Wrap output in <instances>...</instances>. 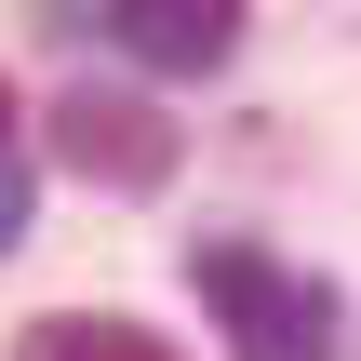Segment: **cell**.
Masks as SVG:
<instances>
[{
    "label": "cell",
    "mask_w": 361,
    "mask_h": 361,
    "mask_svg": "<svg viewBox=\"0 0 361 361\" xmlns=\"http://www.w3.org/2000/svg\"><path fill=\"white\" fill-rule=\"evenodd\" d=\"M188 295L228 322L241 361H335V295L268 241H188Z\"/></svg>",
    "instance_id": "1"
},
{
    "label": "cell",
    "mask_w": 361,
    "mask_h": 361,
    "mask_svg": "<svg viewBox=\"0 0 361 361\" xmlns=\"http://www.w3.org/2000/svg\"><path fill=\"white\" fill-rule=\"evenodd\" d=\"M54 161H67L80 188H161V174H174V121H161L147 94H94V80H80V94L54 107Z\"/></svg>",
    "instance_id": "2"
},
{
    "label": "cell",
    "mask_w": 361,
    "mask_h": 361,
    "mask_svg": "<svg viewBox=\"0 0 361 361\" xmlns=\"http://www.w3.org/2000/svg\"><path fill=\"white\" fill-rule=\"evenodd\" d=\"M107 27H121V54L161 67V80H201V67L241 54V0H121Z\"/></svg>",
    "instance_id": "3"
},
{
    "label": "cell",
    "mask_w": 361,
    "mask_h": 361,
    "mask_svg": "<svg viewBox=\"0 0 361 361\" xmlns=\"http://www.w3.org/2000/svg\"><path fill=\"white\" fill-rule=\"evenodd\" d=\"M13 361H174V348H161L147 322H121V308H94V322H80V308H54V322H27V335H13Z\"/></svg>",
    "instance_id": "4"
},
{
    "label": "cell",
    "mask_w": 361,
    "mask_h": 361,
    "mask_svg": "<svg viewBox=\"0 0 361 361\" xmlns=\"http://www.w3.org/2000/svg\"><path fill=\"white\" fill-rule=\"evenodd\" d=\"M13 241H27V161L0 147V255H13Z\"/></svg>",
    "instance_id": "5"
},
{
    "label": "cell",
    "mask_w": 361,
    "mask_h": 361,
    "mask_svg": "<svg viewBox=\"0 0 361 361\" xmlns=\"http://www.w3.org/2000/svg\"><path fill=\"white\" fill-rule=\"evenodd\" d=\"M0 121H13V80H0Z\"/></svg>",
    "instance_id": "6"
}]
</instances>
